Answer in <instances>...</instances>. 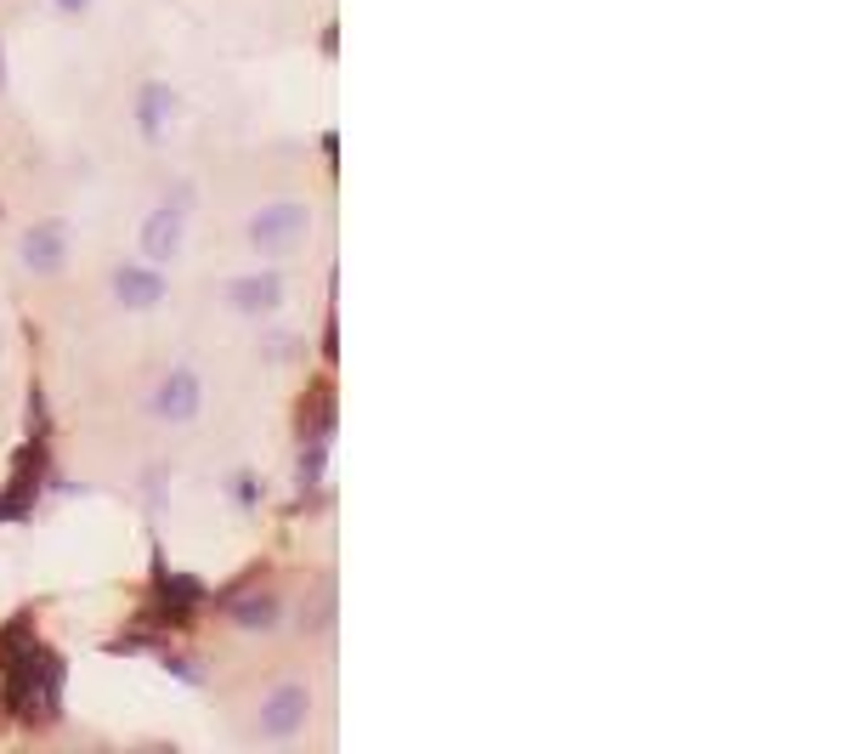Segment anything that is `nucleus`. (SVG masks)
Returning a JSON list of instances; mask_svg holds the SVG:
<instances>
[{"mask_svg": "<svg viewBox=\"0 0 849 754\" xmlns=\"http://www.w3.org/2000/svg\"><path fill=\"white\" fill-rule=\"evenodd\" d=\"M294 347H301L294 335H267V358H294Z\"/></svg>", "mask_w": 849, "mask_h": 754, "instance_id": "17", "label": "nucleus"}, {"mask_svg": "<svg viewBox=\"0 0 849 754\" xmlns=\"http://www.w3.org/2000/svg\"><path fill=\"white\" fill-rule=\"evenodd\" d=\"M114 296H120V307H131V312L159 307V301H165V272H154V267H120V272H114Z\"/></svg>", "mask_w": 849, "mask_h": 754, "instance_id": "10", "label": "nucleus"}, {"mask_svg": "<svg viewBox=\"0 0 849 754\" xmlns=\"http://www.w3.org/2000/svg\"><path fill=\"white\" fill-rule=\"evenodd\" d=\"M307 710H312V692L301 681L272 686L267 703H261V737H294V732L307 726Z\"/></svg>", "mask_w": 849, "mask_h": 754, "instance_id": "6", "label": "nucleus"}, {"mask_svg": "<svg viewBox=\"0 0 849 754\" xmlns=\"http://www.w3.org/2000/svg\"><path fill=\"white\" fill-rule=\"evenodd\" d=\"M0 85H7V58H0Z\"/></svg>", "mask_w": 849, "mask_h": 754, "instance_id": "19", "label": "nucleus"}, {"mask_svg": "<svg viewBox=\"0 0 849 754\" xmlns=\"http://www.w3.org/2000/svg\"><path fill=\"white\" fill-rule=\"evenodd\" d=\"M165 664H170V675H176V681H193V686L205 681V670H198V658H165Z\"/></svg>", "mask_w": 849, "mask_h": 754, "instance_id": "16", "label": "nucleus"}, {"mask_svg": "<svg viewBox=\"0 0 849 754\" xmlns=\"http://www.w3.org/2000/svg\"><path fill=\"white\" fill-rule=\"evenodd\" d=\"M198 601H205V585H198L193 574H170L159 561V574H154V619L159 624H193Z\"/></svg>", "mask_w": 849, "mask_h": 754, "instance_id": "5", "label": "nucleus"}, {"mask_svg": "<svg viewBox=\"0 0 849 754\" xmlns=\"http://www.w3.org/2000/svg\"><path fill=\"white\" fill-rule=\"evenodd\" d=\"M227 607H232V624H238V630H272V624L283 619L278 596H267V590H232Z\"/></svg>", "mask_w": 849, "mask_h": 754, "instance_id": "12", "label": "nucleus"}, {"mask_svg": "<svg viewBox=\"0 0 849 754\" xmlns=\"http://www.w3.org/2000/svg\"><path fill=\"white\" fill-rule=\"evenodd\" d=\"M227 494H232L238 505H256V499H261V488H256V477H238V471H232V477H227Z\"/></svg>", "mask_w": 849, "mask_h": 754, "instance_id": "14", "label": "nucleus"}, {"mask_svg": "<svg viewBox=\"0 0 849 754\" xmlns=\"http://www.w3.org/2000/svg\"><path fill=\"white\" fill-rule=\"evenodd\" d=\"M63 245H69L63 221H34L23 233V267L29 272H58L63 267Z\"/></svg>", "mask_w": 849, "mask_h": 754, "instance_id": "9", "label": "nucleus"}, {"mask_svg": "<svg viewBox=\"0 0 849 754\" xmlns=\"http://www.w3.org/2000/svg\"><path fill=\"white\" fill-rule=\"evenodd\" d=\"M227 307L232 312H272V307H283V278L278 272H249V278H232L227 285Z\"/></svg>", "mask_w": 849, "mask_h": 754, "instance_id": "8", "label": "nucleus"}, {"mask_svg": "<svg viewBox=\"0 0 849 754\" xmlns=\"http://www.w3.org/2000/svg\"><path fill=\"white\" fill-rule=\"evenodd\" d=\"M0 670H7V715L29 721V726H52L63 715V681H69V664L63 652L40 647L29 612L0 630Z\"/></svg>", "mask_w": 849, "mask_h": 754, "instance_id": "1", "label": "nucleus"}, {"mask_svg": "<svg viewBox=\"0 0 849 754\" xmlns=\"http://www.w3.org/2000/svg\"><path fill=\"white\" fill-rule=\"evenodd\" d=\"M301 437H307V443H329V437H334V392H329V386H312L307 414H301Z\"/></svg>", "mask_w": 849, "mask_h": 754, "instance_id": "13", "label": "nucleus"}, {"mask_svg": "<svg viewBox=\"0 0 849 754\" xmlns=\"http://www.w3.org/2000/svg\"><path fill=\"white\" fill-rule=\"evenodd\" d=\"M170 114H176V91L165 80H142L136 85V125H142V136H165Z\"/></svg>", "mask_w": 849, "mask_h": 754, "instance_id": "11", "label": "nucleus"}, {"mask_svg": "<svg viewBox=\"0 0 849 754\" xmlns=\"http://www.w3.org/2000/svg\"><path fill=\"white\" fill-rule=\"evenodd\" d=\"M187 205H193V187H176L159 210H147V221H142V256L147 261H176L182 233H187Z\"/></svg>", "mask_w": 849, "mask_h": 754, "instance_id": "4", "label": "nucleus"}, {"mask_svg": "<svg viewBox=\"0 0 849 754\" xmlns=\"http://www.w3.org/2000/svg\"><path fill=\"white\" fill-rule=\"evenodd\" d=\"M91 0H58V12H85Z\"/></svg>", "mask_w": 849, "mask_h": 754, "instance_id": "18", "label": "nucleus"}, {"mask_svg": "<svg viewBox=\"0 0 849 754\" xmlns=\"http://www.w3.org/2000/svg\"><path fill=\"white\" fill-rule=\"evenodd\" d=\"M307 227H312V210L307 205H267L249 216V245H256L261 256H283L307 239Z\"/></svg>", "mask_w": 849, "mask_h": 754, "instance_id": "3", "label": "nucleus"}, {"mask_svg": "<svg viewBox=\"0 0 849 754\" xmlns=\"http://www.w3.org/2000/svg\"><path fill=\"white\" fill-rule=\"evenodd\" d=\"M165 477H170L165 465H154V471L142 477V483H147V505H154V510H165Z\"/></svg>", "mask_w": 849, "mask_h": 754, "instance_id": "15", "label": "nucleus"}, {"mask_svg": "<svg viewBox=\"0 0 849 754\" xmlns=\"http://www.w3.org/2000/svg\"><path fill=\"white\" fill-rule=\"evenodd\" d=\"M29 414H34V437L18 448L12 483L0 488V523H23V516L34 510V494H40V483L52 477V459H45V403H40V392H34Z\"/></svg>", "mask_w": 849, "mask_h": 754, "instance_id": "2", "label": "nucleus"}, {"mask_svg": "<svg viewBox=\"0 0 849 754\" xmlns=\"http://www.w3.org/2000/svg\"><path fill=\"white\" fill-rule=\"evenodd\" d=\"M198 403L205 397H198V374L193 369H170L159 381V392L147 397V409H154L159 420H170V426H187V420L198 414Z\"/></svg>", "mask_w": 849, "mask_h": 754, "instance_id": "7", "label": "nucleus"}]
</instances>
